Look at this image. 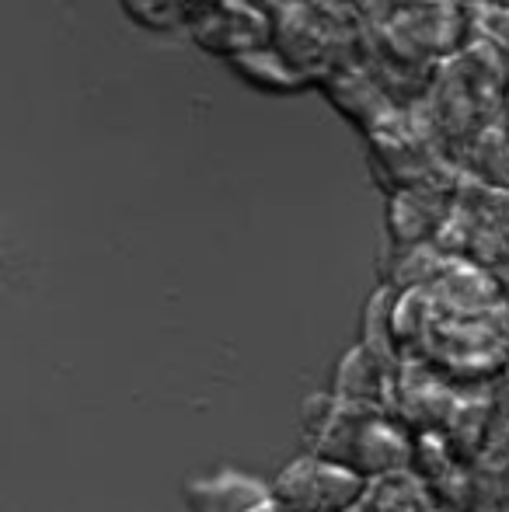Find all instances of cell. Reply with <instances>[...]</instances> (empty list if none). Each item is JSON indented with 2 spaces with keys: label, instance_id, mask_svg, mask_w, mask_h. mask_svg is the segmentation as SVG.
Listing matches in <instances>:
<instances>
[{
  "label": "cell",
  "instance_id": "3",
  "mask_svg": "<svg viewBox=\"0 0 509 512\" xmlns=\"http://www.w3.org/2000/svg\"><path fill=\"white\" fill-rule=\"evenodd\" d=\"M265 49H258V53H245V56H234L231 60V67L234 70H241L245 74V81L248 84H255V88H262V91H300L304 88V77H297L293 70H286L283 63H272V67H262L265 63Z\"/></svg>",
  "mask_w": 509,
  "mask_h": 512
},
{
  "label": "cell",
  "instance_id": "7",
  "mask_svg": "<svg viewBox=\"0 0 509 512\" xmlns=\"http://www.w3.org/2000/svg\"><path fill=\"white\" fill-rule=\"evenodd\" d=\"M492 4H499V7H509V0H492Z\"/></svg>",
  "mask_w": 509,
  "mask_h": 512
},
{
  "label": "cell",
  "instance_id": "5",
  "mask_svg": "<svg viewBox=\"0 0 509 512\" xmlns=\"http://www.w3.org/2000/svg\"><path fill=\"white\" fill-rule=\"evenodd\" d=\"M503 115H506V129H509V81H506V88H503Z\"/></svg>",
  "mask_w": 509,
  "mask_h": 512
},
{
  "label": "cell",
  "instance_id": "2",
  "mask_svg": "<svg viewBox=\"0 0 509 512\" xmlns=\"http://www.w3.org/2000/svg\"><path fill=\"white\" fill-rule=\"evenodd\" d=\"M182 499L189 512H252L272 502V488L258 478L238 471H220L213 478H189L182 488Z\"/></svg>",
  "mask_w": 509,
  "mask_h": 512
},
{
  "label": "cell",
  "instance_id": "6",
  "mask_svg": "<svg viewBox=\"0 0 509 512\" xmlns=\"http://www.w3.org/2000/svg\"><path fill=\"white\" fill-rule=\"evenodd\" d=\"M252 512H276V506H272V502H265V506H258V509H252Z\"/></svg>",
  "mask_w": 509,
  "mask_h": 512
},
{
  "label": "cell",
  "instance_id": "4",
  "mask_svg": "<svg viewBox=\"0 0 509 512\" xmlns=\"http://www.w3.org/2000/svg\"><path fill=\"white\" fill-rule=\"evenodd\" d=\"M126 14L143 28L171 32L182 21H192V0H123Z\"/></svg>",
  "mask_w": 509,
  "mask_h": 512
},
{
  "label": "cell",
  "instance_id": "1",
  "mask_svg": "<svg viewBox=\"0 0 509 512\" xmlns=\"http://www.w3.org/2000/svg\"><path fill=\"white\" fill-rule=\"evenodd\" d=\"M363 478L328 460H297L272 485L276 512H349L363 495Z\"/></svg>",
  "mask_w": 509,
  "mask_h": 512
}]
</instances>
